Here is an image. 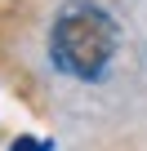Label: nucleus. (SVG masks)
I'll return each instance as SVG.
<instances>
[{
  "mask_svg": "<svg viewBox=\"0 0 147 151\" xmlns=\"http://www.w3.org/2000/svg\"><path fill=\"white\" fill-rule=\"evenodd\" d=\"M120 45V27L107 9L76 0L54 18L49 31V62L71 80H103Z\"/></svg>",
  "mask_w": 147,
  "mask_h": 151,
  "instance_id": "obj_1",
  "label": "nucleus"
},
{
  "mask_svg": "<svg viewBox=\"0 0 147 151\" xmlns=\"http://www.w3.org/2000/svg\"><path fill=\"white\" fill-rule=\"evenodd\" d=\"M9 151H54V142L49 138H14Z\"/></svg>",
  "mask_w": 147,
  "mask_h": 151,
  "instance_id": "obj_2",
  "label": "nucleus"
}]
</instances>
